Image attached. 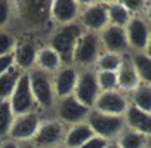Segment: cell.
<instances>
[{
  "label": "cell",
  "mask_w": 151,
  "mask_h": 148,
  "mask_svg": "<svg viewBox=\"0 0 151 148\" xmlns=\"http://www.w3.org/2000/svg\"><path fill=\"white\" fill-rule=\"evenodd\" d=\"M83 33H85V30L82 28V25L79 22L55 27L53 31L50 33L49 42L46 45H49L61 56L64 64H71L76 45H77V42Z\"/></svg>",
  "instance_id": "6da1fadb"
},
{
  "label": "cell",
  "mask_w": 151,
  "mask_h": 148,
  "mask_svg": "<svg viewBox=\"0 0 151 148\" xmlns=\"http://www.w3.org/2000/svg\"><path fill=\"white\" fill-rule=\"evenodd\" d=\"M27 74H28L31 93H33L39 113L42 114V111H50V116H52L53 107L56 104V96H55L53 85H52V74H47L37 68H33Z\"/></svg>",
  "instance_id": "7a4b0ae2"
},
{
  "label": "cell",
  "mask_w": 151,
  "mask_h": 148,
  "mask_svg": "<svg viewBox=\"0 0 151 148\" xmlns=\"http://www.w3.org/2000/svg\"><path fill=\"white\" fill-rule=\"evenodd\" d=\"M101 53H102V47H101L99 36L95 33L85 31L79 39L77 45H76L71 64L77 70L95 68V64Z\"/></svg>",
  "instance_id": "3957f363"
},
{
  "label": "cell",
  "mask_w": 151,
  "mask_h": 148,
  "mask_svg": "<svg viewBox=\"0 0 151 148\" xmlns=\"http://www.w3.org/2000/svg\"><path fill=\"white\" fill-rule=\"evenodd\" d=\"M86 123L92 129L93 135L104 138L107 141H116L117 136L126 129L124 117L104 114L96 110H91Z\"/></svg>",
  "instance_id": "277c9868"
},
{
  "label": "cell",
  "mask_w": 151,
  "mask_h": 148,
  "mask_svg": "<svg viewBox=\"0 0 151 148\" xmlns=\"http://www.w3.org/2000/svg\"><path fill=\"white\" fill-rule=\"evenodd\" d=\"M77 22L85 31L99 34L105 27L110 25L107 2H88L82 3L80 15Z\"/></svg>",
  "instance_id": "5b68a950"
},
{
  "label": "cell",
  "mask_w": 151,
  "mask_h": 148,
  "mask_svg": "<svg viewBox=\"0 0 151 148\" xmlns=\"http://www.w3.org/2000/svg\"><path fill=\"white\" fill-rule=\"evenodd\" d=\"M89 113H91V108L79 102L74 95H70V96L56 99L52 116L58 119L61 123H64L65 126H71V124L86 121Z\"/></svg>",
  "instance_id": "8992f818"
},
{
  "label": "cell",
  "mask_w": 151,
  "mask_h": 148,
  "mask_svg": "<svg viewBox=\"0 0 151 148\" xmlns=\"http://www.w3.org/2000/svg\"><path fill=\"white\" fill-rule=\"evenodd\" d=\"M65 129H67V126L64 123H61L58 119H55L53 116L43 117L33 142L39 148H55L58 145H62L64 136H65Z\"/></svg>",
  "instance_id": "52a82bcc"
},
{
  "label": "cell",
  "mask_w": 151,
  "mask_h": 148,
  "mask_svg": "<svg viewBox=\"0 0 151 148\" xmlns=\"http://www.w3.org/2000/svg\"><path fill=\"white\" fill-rule=\"evenodd\" d=\"M99 93H101V89H99L98 80H96V70L95 68L79 70L77 83H76V89L73 93L76 96V99L92 110Z\"/></svg>",
  "instance_id": "ba28073f"
},
{
  "label": "cell",
  "mask_w": 151,
  "mask_h": 148,
  "mask_svg": "<svg viewBox=\"0 0 151 148\" xmlns=\"http://www.w3.org/2000/svg\"><path fill=\"white\" fill-rule=\"evenodd\" d=\"M42 119H43V116L39 111L15 116L8 139H11L17 144L33 141L36 136V132L42 123Z\"/></svg>",
  "instance_id": "9c48e42d"
},
{
  "label": "cell",
  "mask_w": 151,
  "mask_h": 148,
  "mask_svg": "<svg viewBox=\"0 0 151 148\" xmlns=\"http://www.w3.org/2000/svg\"><path fill=\"white\" fill-rule=\"evenodd\" d=\"M9 104H11V108H12L15 116L39 111L37 105L34 102L33 93H31V88H30L28 74L27 73L21 74V77H19V80L17 83V88L14 89V92H12V95L9 98Z\"/></svg>",
  "instance_id": "30bf717a"
},
{
  "label": "cell",
  "mask_w": 151,
  "mask_h": 148,
  "mask_svg": "<svg viewBox=\"0 0 151 148\" xmlns=\"http://www.w3.org/2000/svg\"><path fill=\"white\" fill-rule=\"evenodd\" d=\"M129 95L117 91H108V92H101L93 108L99 113L110 114V116H119L124 117L127 108H129Z\"/></svg>",
  "instance_id": "8fae6325"
},
{
  "label": "cell",
  "mask_w": 151,
  "mask_h": 148,
  "mask_svg": "<svg viewBox=\"0 0 151 148\" xmlns=\"http://www.w3.org/2000/svg\"><path fill=\"white\" fill-rule=\"evenodd\" d=\"M82 2L77 0H53L49 5V19L55 27L77 22Z\"/></svg>",
  "instance_id": "7c38bea8"
},
{
  "label": "cell",
  "mask_w": 151,
  "mask_h": 148,
  "mask_svg": "<svg viewBox=\"0 0 151 148\" xmlns=\"http://www.w3.org/2000/svg\"><path fill=\"white\" fill-rule=\"evenodd\" d=\"M124 31L129 49H132L133 52H144L151 34V28L147 19L141 15H133L124 27Z\"/></svg>",
  "instance_id": "4fadbf2b"
},
{
  "label": "cell",
  "mask_w": 151,
  "mask_h": 148,
  "mask_svg": "<svg viewBox=\"0 0 151 148\" xmlns=\"http://www.w3.org/2000/svg\"><path fill=\"white\" fill-rule=\"evenodd\" d=\"M39 47L40 46L33 39H18L12 52L14 67L18 68L21 73H28L33 68H36Z\"/></svg>",
  "instance_id": "5bb4252c"
},
{
  "label": "cell",
  "mask_w": 151,
  "mask_h": 148,
  "mask_svg": "<svg viewBox=\"0 0 151 148\" xmlns=\"http://www.w3.org/2000/svg\"><path fill=\"white\" fill-rule=\"evenodd\" d=\"M79 77V70L73 64H64L56 73L52 74V85L56 99L70 96L74 93Z\"/></svg>",
  "instance_id": "9a60e30c"
},
{
  "label": "cell",
  "mask_w": 151,
  "mask_h": 148,
  "mask_svg": "<svg viewBox=\"0 0 151 148\" xmlns=\"http://www.w3.org/2000/svg\"><path fill=\"white\" fill-rule=\"evenodd\" d=\"M98 36H99L102 52H111V53H119V55L129 53L130 49L127 45V37H126L124 28L116 27V25H108Z\"/></svg>",
  "instance_id": "2e32d148"
},
{
  "label": "cell",
  "mask_w": 151,
  "mask_h": 148,
  "mask_svg": "<svg viewBox=\"0 0 151 148\" xmlns=\"http://www.w3.org/2000/svg\"><path fill=\"white\" fill-rule=\"evenodd\" d=\"M117 74V88L120 92L126 93V95H130L139 85H141V80H139V76L132 64V59H130V53H126L123 56V61L119 67V70L116 71Z\"/></svg>",
  "instance_id": "e0dca14e"
},
{
  "label": "cell",
  "mask_w": 151,
  "mask_h": 148,
  "mask_svg": "<svg viewBox=\"0 0 151 148\" xmlns=\"http://www.w3.org/2000/svg\"><path fill=\"white\" fill-rule=\"evenodd\" d=\"M124 123L127 129H132L147 138L151 136V113H145L133 105H129L124 114Z\"/></svg>",
  "instance_id": "ac0fdd59"
},
{
  "label": "cell",
  "mask_w": 151,
  "mask_h": 148,
  "mask_svg": "<svg viewBox=\"0 0 151 148\" xmlns=\"http://www.w3.org/2000/svg\"><path fill=\"white\" fill-rule=\"evenodd\" d=\"M92 136H93V132L86 121L71 124V126H67V129H65V136H64L62 145L65 148H80Z\"/></svg>",
  "instance_id": "d6986e66"
},
{
  "label": "cell",
  "mask_w": 151,
  "mask_h": 148,
  "mask_svg": "<svg viewBox=\"0 0 151 148\" xmlns=\"http://www.w3.org/2000/svg\"><path fill=\"white\" fill-rule=\"evenodd\" d=\"M62 65H64V62H62L61 56L49 45H43V46L39 47L37 59H36V68L37 70H42L47 74H53Z\"/></svg>",
  "instance_id": "ffe728a7"
},
{
  "label": "cell",
  "mask_w": 151,
  "mask_h": 148,
  "mask_svg": "<svg viewBox=\"0 0 151 148\" xmlns=\"http://www.w3.org/2000/svg\"><path fill=\"white\" fill-rule=\"evenodd\" d=\"M50 2H24L21 3L22 17L31 22H45L49 19Z\"/></svg>",
  "instance_id": "44dd1931"
},
{
  "label": "cell",
  "mask_w": 151,
  "mask_h": 148,
  "mask_svg": "<svg viewBox=\"0 0 151 148\" xmlns=\"http://www.w3.org/2000/svg\"><path fill=\"white\" fill-rule=\"evenodd\" d=\"M130 59L139 76L141 83L151 86V58L144 52H133L130 53Z\"/></svg>",
  "instance_id": "7402d4cb"
},
{
  "label": "cell",
  "mask_w": 151,
  "mask_h": 148,
  "mask_svg": "<svg viewBox=\"0 0 151 148\" xmlns=\"http://www.w3.org/2000/svg\"><path fill=\"white\" fill-rule=\"evenodd\" d=\"M129 102L135 108L151 113V86L141 83L130 95H129Z\"/></svg>",
  "instance_id": "603a6c76"
},
{
  "label": "cell",
  "mask_w": 151,
  "mask_h": 148,
  "mask_svg": "<svg viewBox=\"0 0 151 148\" xmlns=\"http://www.w3.org/2000/svg\"><path fill=\"white\" fill-rule=\"evenodd\" d=\"M107 9H108L110 25H116V27L124 28L127 25V22L130 21V18L133 17L122 5V2H107Z\"/></svg>",
  "instance_id": "cb8c5ba5"
},
{
  "label": "cell",
  "mask_w": 151,
  "mask_h": 148,
  "mask_svg": "<svg viewBox=\"0 0 151 148\" xmlns=\"http://www.w3.org/2000/svg\"><path fill=\"white\" fill-rule=\"evenodd\" d=\"M21 71L15 67H12L9 71L3 73L0 76V101L3 99H9L14 89L17 88V83L21 77Z\"/></svg>",
  "instance_id": "d4e9b609"
},
{
  "label": "cell",
  "mask_w": 151,
  "mask_h": 148,
  "mask_svg": "<svg viewBox=\"0 0 151 148\" xmlns=\"http://www.w3.org/2000/svg\"><path fill=\"white\" fill-rule=\"evenodd\" d=\"M116 142L120 148H148L147 136H144L132 129H127V127L117 136Z\"/></svg>",
  "instance_id": "484cf974"
},
{
  "label": "cell",
  "mask_w": 151,
  "mask_h": 148,
  "mask_svg": "<svg viewBox=\"0 0 151 148\" xmlns=\"http://www.w3.org/2000/svg\"><path fill=\"white\" fill-rule=\"evenodd\" d=\"M14 119H15V114L11 108L9 99L0 101V141L8 139Z\"/></svg>",
  "instance_id": "4316f807"
},
{
  "label": "cell",
  "mask_w": 151,
  "mask_h": 148,
  "mask_svg": "<svg viewBox=\"0 0 151 148\" xmlns=\"http://www.w3.org/2000/svg\"><path fill=\"white\" fill-rule=\"evenodd\" d=\"M124 55H119V53H111V52H102L95 64V70L96 71H113L116 73L123 61Z\"/></svg>",
  "instance_id": "83f0119b"
},
{
  "label": "cell",
  "mask_w": 151,
  "mask_h": 148,
  "mask_svg": "<svg viewBox=\"0 0 151 148\" xmlns=\"http://www.w3.org/2000/svg\"><path fill=\"white\" fill-rule=\"evenodd\" d=\"M96 80L101 92L117 91V74L113 71H96Z\"/></svg>",
  "instance_id": "f1b7e54d"
},
{
  "label": "cell",
  "mask_w": 151,
  "mask_h": 148,
  "mask_svg": "<svg viewBox=\"0 0 151 148\" xmlns=\"http://www.w3.org/2000/svg\"><path fill=\"white\" fill-rule=\"evenodd\" d=\"M17 40H18V39H17L11 31H8V30H5V28L0 30V56L11 55V53L14 52V49H15Z\"/></svg>",
  "instance_id": "f546056e"
},
{
  "label": "cell",
  "mask_w": 151,
  "mask_h": 148,
  "mask_svg": "<svg viewBox=\"0 0 151 148\" xmlns=\"http://www.w3.org/2000/svg\"><path fill=\"white\" fill-rule=\"evenodd\" d=\"M14 5L8 0H0V30L5 28L12 18Z\"/></svg>",
  "instance_id": "4dcf8cb0"
},
{
  "label": "cell",
  "mask_w": 151,
  "mask_h": 148,
  "mask_svg": "<svg viewBox=\"0 0 151 148\" xmlns=\"http://www.w3.org/2000/svg\"><path fill=\"white\" fill-rule=\"evenodd\" d=\"M122 5L129 11L130 15H141V12L147 6V3L142 0H122Z\"/></svg>",
  "instance_id": "1f68e13d"
},
{
  "label": "cell",
  "mask_w": 151,
  "mask_h": 148,
  "mask_svg": "<svg viewBox=\"0 0 151 148\" xmlns=\"http://www.w3.org/2000/svg\"><path fill=\"white\" fill-rule=\"evenodd\" d=\"M108 142H110V141H107V139H104V138H99V136L93 135V136H92L89 141H86L80 148H105Z\"/></svg>",
  "instance_id": "d6a6232c"
},
{
  "label": "cell",
  "mask_w": 151,
  "mask_h": 148,
  "mask_svg": "<svg viewBox=\"0 0 151 148\" xmlns=\"http://www.w3.org/2000/svg\"><path fill=\"white\" fill-rule=\"evenodd\" d=\"M12 67H14L12 53H11V55H3V56H0V76H2L3 73L9 71Z\"/></svg>",
  "instance_id": "836d02e7"
},
{
  "label": "cell",
  "mask_w": 151,
  "mask_h": 148,
  "mask_svg": "<svg viewBox=\"0 0 151 148\" xmlns=\"http://www.w3.org/2000/svg\"><path fill=\"white\" fill-rule=\"evenodd\" d=\"M0 148H18V144L11 139H5V141H0Z\"/></svg>",
  "instance_id": "e575fe53"
},
{
  "label": "cell",
  "mask_w": 151,
  "mask_h": 148,
  "mask_svg": "<svg viewBox=\"0 0 151 148\" xmlns=\"http://www.w3.org/2000/svg\"><path fill=\"white\" fill-rule=\"evenodd\" d=\"M18 148H39L33 141H28V142H21L18 144Z\"/></svg>",
  "instance_id": "d590c367"
},
{
  "label": "cell",
  "mask_w": 151,
  "mask_h": 148,
  "mask_svg": "<svg viewBox=\"0 0 151 148\" xmlns=\"http://www.w3.org/2000/svg\"><path fill=\"white\" fill-rule=\"evenodd\" d=\"M144 11H145V15H147V18H145L147 22L151 24V3H147V6H145Z\"/></svg>",
  "instance_id": "8d00e7d4"
},
{
  "label": "cell",
  "mask_w": 151,
  "mask_h": 148,
  "mask_svg": "<svg viewBox=\"0 0 151 148\" xmlns=\"http://www.w3.org/2000/svg\"><path fill=\"white\" fill-rule=\"evenodd\" d=\"M144 53H145V55H148V56L151 58V34H150L148 43H147V46H145V49H144Z\"/></svg>",
  "instance_id": "74e56055"
},
{
  "label": "cell",
  "mask_w": 151,
  "mask_h": 148,
  "mask_svg": "<svg viewBox=\"0 0 151 148\" xmlns=\"http://www.w3.org/2000/svg\"><path fill=\"white\" fill-rule=\"evenodd\" d=\"M105 148H120L119 145H117V142L116 141H110L108 144H107V147Z\"/></svg>",
  "instance_id": "f35d334b"
},
{
  "label": "cell",
  "mask_w": 151,
  "mask_h": 148,
  "mask_svg": "<svg viewBox=\"0 0 151 148\" xmlns=\"http://www.w3.org/2000/svg\"><path fill=\"white\" fill-rule=\"evenodd\" d=\"M55 148H65L64 145H58V147H55Z\"/></svg>",
  "instance_id": "ab89813d"
}]
</instances>
